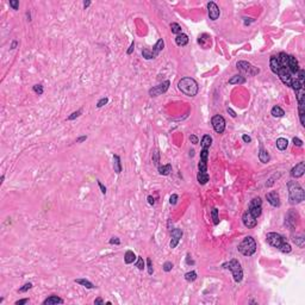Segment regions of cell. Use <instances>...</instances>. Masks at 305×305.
I'll return each mask as SVG.
<instances>
[{
  "label": "cell",
  "instance_id": "cell-24",
  "mask_svg": "<svg viewBox=\"0 0 305 305\" xmlns=\"http://www.w3.org/2000/svg\"><path fill=\"white\" fill-rule=\"evenodd\" d=\"M74 283L79 284V285H81V286H84V287H86V289H88V290H92V289L96 287V286H94L90 280H87V279H75Z\"/></svg>",
  "mask_w": 305,
  "mask_h": 305
},
{
  "label": "cell",
  "instance_id": "cell-13",
  "mask_svg": "<svg viewBox=\"0 0 305 305\" xmlns=\"http://www.w3.org/2000/svg\"><path fill=\"white\" fill-rule=\"evenodd\" d=\"M242 222H243L244 226H247V228H249V229L255 228L256 224H258V219L254 218V217H252L247 211H246V212L243 213V216H242Z\"/></svg>",
  "mask_w": 305,
  "mask_h": 305
},
{
  "label": "cell",
  "instance_id": "cell-14",
  "mask_svg": "<svg viewBox=\"0 0 305 305\" xmlns=\"http://www.w3.org/2000/svg\"><path fill=\"white\" fill-rule=\"evenodd\" d=\"M266 199H267L268 203L271 204L272 206H274V207H279L280 206V197H279L278 192H275V191L268 192L266 194Z\"/></svg>",
  "mask_w": 305,
  "mask_h": 305
},
{
  "label": "cell",
  "instance_id": "cell-41",
  "mask_svg": "<svg viewBox=\"0 0 305 305\" xmlns=\"http://www.w3.org/2000/svg\"><path fill=\"white\" fill-rule=\"evenodd\" d=\"M108 102V98H106V97H104V98H102L99 102H97V107L98 108H100V107H102L104 105H106Z\"/></svg>",
  "mask_w": 305,
  "mask_h": 305
},
{
  "label": "cell",
  "instance_id": "cell-52",
  "mask_svg": "<svg viewBox=\"0 0 305 305\" xmlns=\"http://www.w3.org/2000/svg\"><path fill=\"white\" fill-rule=\"evenodd\" d=\"M186 263H187V265H194V261L191 259V255H190V254H187V258H186Z\"/></svg>",
  "mask_w": 305,
  "mask_h": 305
},
{
  "label": "cell",
  "instance_id": "cell-12",
  "mask_svg": "<svg viewBox=\"0 0 305 305\" xmlns=\"http://www.w3.org/2000/svg\"><path fill=\"white\" fill-rule=\"evenodd\" d=\"M304 173H305V162H299V163H297V165L291 169V177H292V178H296V179L303 177Z\"/></svg>",
  "mask_w": 305,
  "mask_h": 305
},
{
  "label": "cell",
  "instance_id": "cell-34",
  "mask_svg": "<svg viewBox=\"0 0 305 305\" xmlns=\"http://www.w3.org/2000/svg\"><path fill=\"white\" fill-rule=\"evenodd\" d=\"M142 55H143V57H144L145 60H151V59H154V55H153L151 50H149V49H143V50H142Z\"/></svg>",
  "mask_w": 305,
  "mask_h": 305
},
{
  "label": "cell",
  "instance_id": "cell-45",
  "mask_svg": "<svg viewBox=\"0 0 305 305\" xmlns=\"http://www.w3.org/2000/svg\"><path fill=\"white\" fill-rule=\"evenodd\" d=\"M153 162H154L155 165H159V151H157V150H155V151L153 153Z\"/></svg>",
  "mask_w": 305,
  "mask_h": 305
},
{
  "label": "cell",
  "instance_id": "cell-42",
  "mask_svg": "<svg viewBox=\"0 0 305 305\" xmlns=\"http://www.w3.org/2000/svg\"><path fill=\"white\" fill-rule=\"evenodd\" d=\"M10 6H11L13 10H18V7H19V1H18V0H10Z\"/></svg>",
  "mask_w": 305,
  "mask_h": 305
},
{
  "label": "cell",
  "instance_id": "cell-8",
  "mask_svg": "<svg viewBox=\"0 0 305 305\" xmlns=\"http://www.w3.org/2000/svg\"><path fill=\"white\" fill-rule=\"evenodd\" d=\"M211 124H212L213 130L217 134H223L224 132V130H225V119H224L223 116H220V114L213 116L212 119H211Z\"/></svg>",
  "mask_w": 305,
  "mask_h": 305
},
{
  "label": "cell",
  "instance_id": "cell-46",
  "mask_svg": "<svg viewBox=\"0 0 305 305\" xmlns=\"http://www.w3.org/2000/svg\"><path fill=\"white\" fill-rule=\"evenodd\" d=\"M190 141H191L192 144H198V142H199V140H198V137L196 135H191L190 136Z\"/></svg>",
  "mask_w": 305,
  "mask_h": 305
},
{
  "label": "cell",
  "instance_id": "cell-59",
  "mask_svg": "<svg viewBox=\"0 0 305 305\" xmlns=\"http://www.w3.org/2000/svg\"><path fill=\"white\" fill-rule=\"evenodd\" d=\"M190 156H191V157H193V156H194V150H193V149H192V150H190Z\"/></svg>",
  "mask_w": 305,
  "mask_h": 305
},
{
  "label": "cell",
  "instance_id": "cell-4",
  "mask_svg": "<svg viewBox=\"0 0 305 305\" xmlns=\"http://www.w3.org/2000/svg\"><path fill=\"white\" fill-rule=\"evenodd\" d=\"M223 268L229 269L231 272L235 283H241L242 281V279H243V269H242V266H241L238 260L232 259L229 262L223 263Z\"/></svg>",
  "mask_w": 305,
  "mask_h": 305
},
{
  "label": "cell",
  "instance_id": "cell-11",
  "mask_svg": "<svg viewBox=\"0 0 305 305\" xmlns=\"http://www.w3.org/2000/svg\"><path fill=\"white\" fill-rule=\"evenodd\" d=\"M181 237H183V230L181 229L175 228V229L172 230V232H171V243H169L172 249L177 248V246L179 244V241H180Z\"/></svg>",
  "mask_w": 305,
  "mask_h": 305
},
{
  "label": "cell",
  "instance_id": "cell-23",
  "mask_svg": "<svg viewBox=\"0 0 305 305\" xmlns=\"http://www.w3.org/2000/svg\"><path fill=\"white\" fill-rule=\"evenodd\" d=\"M113 169L117 174H120L122 172V163H120V157L118 155H113Z\"/></svg>",
  "mask_w": 305,
  "mask_h": 305
},
{
  "label": "cell",
  "instance_id": "cell-33",
  "mask_svg": "<svg viewBox=\"0 0 305 305\" xmlns=\"http://www.w3.org/2000/svg\"><path fill=\"white\" fill-rule=\"evenodd\" d=\"M292 241H293V243H296L299 248H303L304 247V241H305V238L303 237V236H301V237H292Z\"/></svg>",
  "mask_w": 305,
  "mask_h": 305
},
{
  "label": "cell",
  "instance_id": "cell-57",
  "mask_svg": "<svg viewBox=\"0 0 305 305\" xmlns=\"http://www.w3.org/2000/svg\"><path fill=\"white\" fill-rule=\"evenodd\" d=\"M17 45H18V42H17V41H13L12 44H11V47H10V49H16Z\"/></svg>",
  "mask_w": 305,
  "mask_h": 305
},
{
  "label": "cell",
  "instance_id": "cell-7",
  "mask_svg": "<svg viewBox=\"0 0 305 305\" xmlns=\"http://www.w3.org/2000/svg\"><path fill=\"white\" fill-rule=\"evenodd\" d=\"M236 67H237V69H238L241 73L248 74L249 76H254V75H256V74L260 73V69H259L258 67L252 66V65H250L249 62H247V61H238V62L236 63Z\"/></svg>",
  "mask_w": 305,
  "mask_h": 305
},
{
  "label": "cell",
  "instance_id": "cell-2",
  "mask_svg": "<svg viewBox=\"0 0 305 305\" xmlns=\"http://www.w3.org/2000/svg\"><path fill=\"white\" fill-rule=\"evenodd\" d=\"M178 88L181 93L187 97H196L199 91L198 82L192 78H183L178 82Z\"/></svg>",
  "mask_w": 305,
  "mask_h": 305
},
{
  "label": "cell",
  "instance_id": "cell-5",
  "mask_svg": "<svg viewBox=\"0 0 305 305\" xmlns=\"http://www.w3.org/2000/svg\"><path fill=\"white\" fill-rule=\"evenodd\" d=\"M238 252L244 256H252L256 252V242L252 236H247L237 247Z\"/></svg>",
  "mask_w": 305,
  "mask_h": 305
},
{
  "label": "cell",
  "instance_id": "cell-58",
  "mask_svg": "<svg viewBox=\"0 0 305 305\" xmlns=\"http://www.w3.org/2000/svg\"><path fill=\"white\" fill-rule=\"evenodd\" d=\"M91 5V1H84V8H87Z\"/></svg>",
  "mask_w": 305,
  "mask_h": 305
},
{
  "label": "cell",
  "instance_id": "cell-40",
  "mask_svg": "<svg viewBox=\"0 0 305 305\" xmlns=\"http://www.w3.org/2000/svg\"><path fill=\"white\" fill-rule=\"evenodd\" d=\"M172 269H173V263L171 261H167V262L163 263V271L165 272H171Z\"/></svg>",
  "mask_w": 305,
  "mask_h": 305
},
{
  "label": "cell",
  "instance_id": "cell-35",
  "mask_svg": "<svg viewBox=\"0 0 305 305\" xmlns=\"http://www.w3.org/2000/svg\"><path fill=\"white\" fill-rule=\"evenodd\" d=\"M136 267L140 269V271H143L144 269V261H143V258L141 256H137V261H136Z\"/></svg>",
  "mask_w": 305,
  "mask_h": 305
},
{
  "label": "cell",
  "instance_id": "cell-53",
  "mask_svg": "<svg viewBox=\"0 0 305 305\" xmlns=\"http://www.w3.org/2000/svg\"><path fill=\"white\" fill-rule=\"evenodd\" d=\"M87 140V136H80L79 138H76V143H81V142H84V141H86Z\"/></svg>",
  "mask_w": 305,
  "mask_h": 305
},
{
  "label": "cell",
  "instance_id": "cell-15",
  "mask_svg": "<svg viewBox=\"0 0 305 305\" xmlns=\"http://www.w3.org/2000/svg\"><path fill=\"white\" fill-rule=\"evenodd\" d=\"M163 48H165V42H163V39L162 38H160L156 43H155V45L153 47V50H151V53H153V55H154V59L155 57H157V55L163 50Z\"/></svg>",
  "mask_w": 305,
  "mask_h": 305
},
{
  "label": "cell",
  "instance_id": "cell-28",
  "mask_svg": "<svg viewBox=\"0 0 305 305\" xmlns=\"http://www.w3.org/2000/svg\"><path fill=\"white\" fill-rule=\"evenodd\" d=\"M209 179H210V177H209L207 173H200V172H198L197 180H198V183H199L200 185H205V184L209 181Z\"/></svg>",
  "mask_w": 305,
  "mask_h": 305
},
{
  "label": "cell",
  "instance_id": "cell-19",
  "mask_svg": "<svg viewBox=\"0 0 305 305\" xmlns=\"http://www.w3.org/2000/svg\"><path fill=\"white\" fill-rule=\"evenodd\" d=\"M175 43L179 47H185L188 43V36L186 33H180L175 37Z\"/></svg>",
  "mask_w": 305,
  "mask_h": 305
},
{
  "label": "cell",
  "instance_id": "cell-25",
  "mask_svg": "<svg viewBox=\"0 0 305 305\" xmlns=\"http://www.w3.org/2000/svg\"><path fill=\"white\" fill-rule=\"evenodd\" d=\"M277 148L279 149V150H286L287 149V145H289V141L286 140V138H284V137H280V138H278L277 140Z\"/></svg>",
  "mask_w": 305,
  "mask_h": 305
},
{
  "label": "cell",
  "instance_id": "cell-31",
  "mask_svg": "<svg viewBox=\"0 0 305 305\" xmlns=\"http://www.w3.org/2000/svg\"><path fill=\"white\" fill-rule=\"evenodd\" d=\"M211 217H212V219H213V224L217 225V224L219 223V217H218V210H217V207H213V209L211 210Z\"/></svg>",
  "mask_w": 305,
  "mask_h": 305
},
{
  "label": "cell",
  "instance_id": "cell-55",
  "mask_svg": "<svg viewBox=\"0 0 305 305\" xmlns=\"http://www.w3.org/2000/svg\"><path fill=\"white\" fill-rule=\"evenodd\" d=\"M94 304H96V305H102V304H104V301H102V298L99 297V298H97V299L94 301Z\"/></svg>",
  "mask_w": 305,
  "mask_h": 305
},
{
  "label": "cell",
  "instance_id": "cell-38",
  "mask_svg": "<svg viewBox=\"0 0 305 305\" xmlns=\"http://www.w3.org/2000/svg\"><path fill=\"white\" fill-rule=\"evenodd\" d=\"M147 267H148V274L151 275L154 273V267H153V261L150 258H148V260H147Z\"/></svg>",
  "mask_w": 305,
  "mask_h": 305
},
{
  "label": "cell",
  "instance_id": "cell-32",
  "mask_svg": "<svg viewBox=\"0 0 305 305\" xmlns=\"http://www.w3.org/2000/svg\"><path fill=\"white\" fill-rule=\"evenodd\" d=\"M207 157H209V148H202V151H200V160H199V161L207 163Z\"/></svg>",
  "mask_w": 305,
  "mask_h": 305
},
{
  "label": "cell",
  "instance_id": "cell-49",
  "mask_svg": "<svg viewBox=\"0 0 305 305\" xmlns=\"http://www.w3.org/2000/svg\"><path fill=\"white\" fill-rule=\"evenodd\" d=\"M134 49H135V42H131V44H130V48L128 49L126 54H128V55H131V54H132V51H134Z\"/></svg>",
  "mask_w": 305,
  "mask_h": 305
},
{
  "label": "cell",
  "instance_id": "cell-29",
  "mask_svg": "<svg viewBox=\"0 0 305 305\" xmlns=\"http://www.w3.org/2000/svg\"><path fill=\"white\" fill-rule=\"evenodd\" d=\"M171 30H172V33H174V35H180V33H183V30H181V26L178 24V23H172L171 24Z\"/></svg>",
  "mask_w": 305,
  "mask_h": 305
},
{
  "label": "cell",
  "instance_id": "cell-22",
  "mask_svg": "<svg viewBox=\"0 0 305 305\" xmlns=\"http://www.w3.org/2000/svg\"><path fill=\"white\" fill-rule=\"evenodd\" d=\"M136 259H137V256H136V255H135V253H134V252H131V250H128V252L125 253V255H124V261H125V263H126V265L134 263V262L136 261Z\"/></svg>",
  "mask_w": 305,
  "mask_h": 305
},
{
  "label": "cell",
  "instance_id": "cell-17",
  "mask_svg": "<svg viewBox=\"0 0 305 305\" xmlns=\"http://www.w3.org/2000/svg\"><path fill=\"white\" fill-rule=\"evenodd\" d=\"M63 303H65V301H63L62 298L57 297V296H50V297H48L47 299H44V302H43V304L44 305L63 304Z\"/></svg>",
  "mask_w": 305,
  "mask_h": 305
},
{
  "label": "cell",
  "instance_id": "cell-36",
  "mask_svg": "<svg viewBox=\"0 0 305 305\" xmlns=\"http://www.w3.org/2000/svg\"><path fill=\"white\" fill-rule=\"evenodd\" d=\"M81 113H82V110H78V111L73 112L70 116H68V117H67V120H74L75 118L80 117V116H81Z\"/></svg>",
  "mask_w": 305,
  "mask_h": 305
},
{
  "label": "cell",
  "instance_id": "cell-30",
  "mask_svg": "<svg viewBox=\"0 0 305 305\" xmlns=\"http://www.w3.org/2000/svg\"><path fill=\"white\" fill-rule=\"evenodd\" d=\"M197 279V272L196 271H191V272H187L185 274V280L188 281V283H192Z\"/></svg>",
  "mask_w": 305,
  "mask_h": 305
},
{
  "label": "cell",
  "instance_id": "cell-37",
  "mask_svg": "<svg viewBox=\"0 0 305 305\" xmlns=\"http://www.w3.org/2000/svg\"><path fill=\"white\" fill-rule=\"evenodd\" d=\"M32 90H33V92L36 93V94H38V96H42L43 94V86L42 85H35L33 87H32Z\"/></svg>",
  "mask_w": 305,
  "mask_h": 305
},
{
  "label": "cell",
  "instance_id": "cell-27",
  "mask_svg": "<svg viewBox=\"0 0 305 305\" xmlns=\"http://www.w3.org/2000/svg\"><path fill=\"white\" fill-rule=\"evenodd\" d=\"M211 144H212V137L210 135H204L203 138H202V142H200L202 148H210Z\"/></svg>",
  "mask_w": 305,
  "mask_h": 305
},
{
  "label": "cell",
  "instance_id": "cell-43",
  "mask_svg": "<svg viewBox=\"0 0 305 305\" xmlns=\"http://www.w3.org/2000/svg\"><path fill=\"white\" fill-rule=\"evenodd\" d=\"M178 199H179L178 194H172V196H171V198H169V203H171V205H175V204L178 203Z\"/></svg>",
  "mask_w": 305,
  "mask_h": 305
},
{
  "label": "cell",
  "instance_id": "cell-10",
  "mask_svg": "<svg viewBox=\"0 0 305 305\" xmlns=\"http://www.w3.org/2000/svg\"><path fill=\"white\" fill-rule=\"evenodd\" d=\"M207 12H209V18L211 20H217L220 16V10L217 6V4L213 1L207 2Z\"/></svg>",
  "mask_w": 305,
  "mask_h": 305
},
{
  "label": "cell",
  "instance_id": "cell-50",
  "mask_svg": "<svg viewBox=\"0 0 305 305\" xmlns=\"http://www.w3.org/2000/svg\"><path fill=\"white\" fill-rule=\"evenodd\" d=\"M242 140H243L244 143H250V142H252V138H250V136H248V135H243V136H242Z\"/></svg>",
  "mask_w": 305,
  "mask_h": 305
},
{
  "label": "cell",
  "instance_id": "cell-51",
  "mask_svg": "<svg viewBox=\"0 0 305 305\" xmlns=\"http://www.w3.org/2000/svg\"><path fill=\"white\" fill-rule=\"evenodd\" d=\"M29 302V299L27 298H24V299H20V301H17L14 304L16 305H23V304H26Z\"/></svg>",
  "mask_w": 305,
  "mask_h": 305
},
{
  "label": "cell",
  "instance_id": "cell-60",
  "mask_svg": "<svg viewBox=\"0 0 305 305\" xmlns=\"http://www.w3.org/2000/svg\"><path fill=\"white\" fill-rule=\"evenodd\" d=\"M4 180H5V175H1V179H0V185L4 183Z\"/></svg>",
  "mask_w": 305,
  "mask_h": 305
},
{
  "label": "cell",
  "instance_id": "cell-54",
  "mask_svg": "<svg viewBox=\"0 0 305 305\" xmlns=\"http://www.w3.org/2000/svg\"><path fill=\"white\" fill-rule=\"evenodd\" d=\"M226 111H228V112H229V113H230V116H231V117H234V118H235V117H236V112H235V111H234V110H232V108H230V107H228V110H226Z\"/></svg>",
  "mask_w": 305,
  "mask_h": 305
},
{
  "label": "cell",
  "instance_id": "cell-39",
  "mask_svg": "<svg viewBox=\"0 0 305 305\" xmlns=\"http://www.w3.org/2000/svg\"><path fill=\"white\" fill-rule=\"evenodd\" d=\"M31 287H32V284H31V283H26L25 285H23V287H20V289L18 290V292H19V293H24V292L29 291Z\"/></svg>",
  "mask_w": 305,
  "mask_h": 305
},
{
  "label": "cell",
  "instance_id": "cell-18",
  "mask_svg": "<svg viewBox=\"0 0 305 305\" xmlns=\"http://www.w3.org/2000/svg\"><path fill=\"white\" fill-rule=\"evenodd\" d=\"M269 154H268V151L262 147V145H260V150H259V160L262 162V163H267L268 161H269Z\"/></svg>",
  "mask_w": 305,
  "mask_h": 305
},
{
  "label": "cell",
  "instance_id": "cell-6",
  "mask_svg": "<svg viewBox=\"0 0 305 305\" xmlns=\"http://www.w3.org/2000/svg\"><path fill=\"white\" fill-rule=\"evenodd\" d=\"M247 212H248L252 217H254V218H256V219L261 216V213H262V200H261L260 197L254 198V199L250 202Z\"/></svg>",
  "mask_w": 305,
  "mask_h": 305
},
{
  "label": "cell",
  "instance_id": "cell-16",
  "mask_svg": "<svg viewBox=\"0 0 305 305\" xmlns=\"http://www.w3.org/2000/svg\"><path fill=\"white\" fill-rule=\"evenodd\" d=\"M198 43L203 47L204 49H207V48L210 47V44H211V37H210L207 33H203V35L199 36Z\"/></svg>",
  "mask_w": 305,
  "mask_h": 305
},
{
  "label": "cell",
  "instance_id": "cell-20",
  "mask_svg": "<svg viewBox=\"0 0 305 305\" xmlns=\"http://www.w3.org/2000/svg\"><path fill=\"white\" fill-rule=\"evenodd\" d=\"M246 82V78L243 75H234L231 79H229V85H242Z\"/></svg>",
  "mask_w": 305,
  "mask_h": 305
},
{
  "label": "cell",
  "instance_id": "cell-1",
  "mask_svg": "<svg viewBox=\"0 0 305 305\" xmlns=\"http://www.w3.org/2000/svg\"><path fill=\"white\" fill-rule=\"evenodd\" d=\"M266 240H267L269 246L279 249L284 254H289L292 250V248H291L290 243L286 241V238L284 236H281L280 234H278V232H268L266 235Z\"/></svg>",
  "mask_w": 305,
  "mask_h": 305
},
{
  "label": "cell",
  "instance_id": "cell-47",
  "mask_svg": "<svg viewBox=\"0 0 305 305\" xmlns=\"http://www.w3.org/2000/svg\"><path fill=\"white\" fill-rule=\"evenodd\" d=\"M108 242H110V244H117V246L120 244V240H119L118 237H112Z\"/></svg>",
  "mask_w": 305,
  "mask_h": 305
},
{
  "label": "cell",
  "instance_id": "cell-48",
  "mask_svg": "<svg viewBox=\"0 0 305 305\" xmlns=\"http://www.w3.org/2000/svg\"><path fill=\"white\" fill-rule=\"evenodd\" d=\"M98 181V186H99V188H100V191H102V194H106V187L102 185V183L100 180H97Z\"/></svg>",
  "mask_w": 305,
  "mask_h": 305
},
{
  "label": "cell",
  "instance_id": "cell-3",
  "mask_svg": "<svg viewBox=\"0 0 305 305\" xmlns=\"http://www.w3.org/2000/svg\"><path fill=\"white\" fill-rule=\"evenodd\" d=\"M287 187H289V200L290 204L292 205H297V204L302 203L305 198V193L303 187L296 183V181H289L287 183Z\"/></svg>",
  "mask_w": 305,
  "mask_h": 305
},
{
  "label": "cell",
  "instance_id": "cell-56",
  "mask_svg": "<svg viewBox=\"0 0 305 305\" xmlns=\"http://www.w3.org/2000/svg\"><path fill=\"white\" fill-rule=\"evenodd\" d=\"M147 199H148V203L150 204V205H154V204H155V200H154V198H153L151 196H148Z\"/></svg>",
  "mask_w": 305,
  "mask_h": 305
},
{
  "label": "cell",
  "instance_id": "cell-44",
  "mask_svg": "<svg viewBox=\"0 0 305 305\" xmlns=\"http://www.w3.org/2000/svg\"><path fill=\"white\" fill-rule=\"evenodd\" d=\"M292 142H293V144L297 145V147H302V145H303V141H302L301 138H298V137H293Z\"/></svg>",
  "mask_w": 305,
  "mask_h": 305
},
{
  "label": "cell",
  "instance_id": "cell-21",
  "mask_svg": "<svg viewBox=\"0 0 305 305\" xmlns=\"http://www.w3.org/2000/svg\"><path fill=\"white\" fill-rule=\"evenodd\" d=\"M271 114H272L273 117H275V118H280V117H284L285 111H284L280 106L275 105V106H273V107H272V110H271Z\"/></svg>",
  "mask_w": 305,
  "mask_h": 305
},
{
  "label": "cell",
  "instance_id": "cell-26",
  "mask_svg": "<svg viewBox=\"0 0 305 305\" xmlns=\"http://www.w3.org/2000/svg\"><path fill=\"white\" fill-rule=\"evenodd\" d=\"M172 172V165H165V166H159V174L160 175H169Z\"/></svg>",
  "mask_w": 305,
  "mask_h": 305
},
{
  "label": "cell",
  "instance_id": "cell-9",
  "mask_svg": "<svg viewBox=\"0 0 305 305\" xmlns=\"http://www.w3.org/2000/svg\"><path fill=\"white\" fill-rule=\"evenodd\" d=\"M169 85H171L169 80L163 81L162 84H160V85H157V86L150 88V90H149V96H150V97H159V96L166 93V92L168 91V88H169Z\"/></svg>",
  "mask_w": 305,
  "mask_h": 305
}]
</instances>
